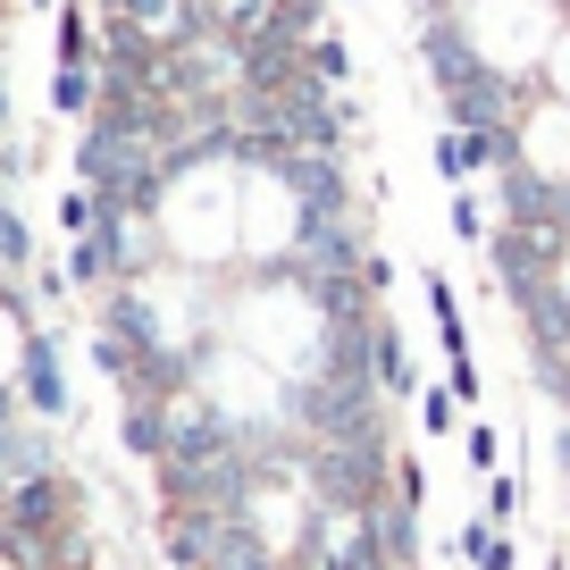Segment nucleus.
I'll return each instance as SVG.
<instances>
[{
    "instance_id": "20e7f679",
    "label": "nucleus",
    "mask_w": 570,
    "mask_h": 570,
    "mask_svg": "<svg viewBox=\"0 0 570 570\" xmlns=\"http://www.w3.org/2000/svg\"><path fill=\"white\" fill-rule=\"evenodd\" d=\"M428 311H436V344H445V361H462L470 353V327H462V303H453V277L445 268H428Z\"/></svg>"
},
{
    "instance_id": "423d86ee",
    "label": "nucleus",
    "mask_w": 570,
    "mask_h": 570,
    "mask_svg": "<svg viewBox=\"0 0 570 570\" xmlns=\"http://www.w3.org/2000/svg\"><path fill=\"white\" fill-rule=\"evenodd\" d=\"M92 101H101V68H59L51 76V109L59 118H92Z\"/></svg>"
},
{
    "instance_id": "0eeeda50",
    "label": "nucleus",
    "mask_w": 570,
    "mask_h": 570,
    "mask_svg": "<svg viewBox=\"0 0 570 570\" xmlns=\"http://www.w3.org/2000/svg\"><path fill=\"white\" fill-rule=\"evenodd\" d=\"M26 268H35V235H26L18 202L0 194V277H26Z\"/></svg>"
},
{
    "instance_id": "6e6552de",
    "label": "nucleus",
    "mask_w": 570,
    "mask_h": 570,
    "mask_svg": "<svg viewBox=\"0 0 570 570\" xmlns=\"http://www.w3.org/2000/svg\"><path fill=\"white\" fill-rule=\"evenodd\" d=\"M303 68H311V85H327V92H336L344 76H353V51H344L336 35H311V42H303Z\"/></svg>"
},
{
    "instance_id": "f8f14e48",
    "label": "nucleus",
    "mask_w": 570,
    "mask_h": 570,
    "mask_svg": "<svg viewBox=\"0 0 570 570\" xmlns=\"http://www.w3.org/2000/svg\"><path fill=\"white\" fill-rule=\"evenodd\" d=\"M453 235H462V244H487V210H479V194H470V185H462V194H453Z\"/></svg>"
},
{
    "instance_id": "f3484780",
    "label": "nucleus",
    "mask_w": 570,
    "mask_h": 570,
    "mask_svg": "<svg viewBox=\"0 0 570 570\" xmlns=\"http://www.w3.org/2000/svg\"><path fill=\"white\" fill-rule=\"evenodd\" d=\"M546 570H562V562H546Z\"/></svg>"
},
{
    "instance_id": "1a4fd4ad",
    "label": "nucleus",
    "mask_w": 570,
    "mask_h": 570,
    "mask_svg": "<svg viewBox=\"0 0 570 570\" xmlns=\"http://www.w3.org/2000/svg\"><path fill=\"white\" fill-rule=\"evenodd\" d=\"M59 68H101V51H92V18H85V9H59Z\"/></svg>"
},
{
    "instance_id": "7ed1b4c3",
    "label": "nucleus",
    "mask_w": 570,
    "mask_h": 570,
    "mask_svg": "<svg viewBox=\"0 0 570 570\" xmlns=\"http://www.w3.org/2000/svg\"><path fill=\"white\" fill-rule=\"evenodd\" d=\"M118 436H126V453H135V462L160 470V453H168V403H126Z\"/></svg>"
},
{
    "instance_id": "ddd939ff",
    "label": "nucleus",
    "mask_w": 570,
    "mask_h": 570,
    "mask_svg": "<svg viewBox=\"0 0 570 570\" xmlns=\"http://www.w3.org/2000/svg\"><path fill=\"white\" fill-rule=\"evenodd\" d=\"M487 520H495V529H512V520H520V479H503V470L487 479Z\"/></svg>"
},
{
    "instance_id": "f257e3e1",
    "label": "nucleus",
    "mask_w": 570,
    "mask_h": 570,
    "mask_svg": "<svg viewBox=\"0 0 570 570\" xmlns=\"http://www.w3.org/2000/svg\"><path fill=\"white\" fill-rule=\"evenodd\" d=\"M18 403L35 411L42 428L76 411V386H68V361H59V336H51V327H26V336H18Z\"/></svg>"
},
{
    "instance_id": "9b49d317",
    "label": "nucleus",
    "mask_w": 570,
    "mask_h": 570,
    "mask_svg": "<svg viewBox=\"0 0 570 570\" xmlns=\"http://www.w3.org/2000/svg\"><path fill=\"white\" fill-rule=\"evenodd\" d=\"M462 453H470V470H487V479H495V462H503V436L487 420H470L462 428Z\"/></svg>"
},
{
    "instance_id": "dca6fc26",
    "label": "nucleus",
    "mask_w": 570,
    "mask_h": 570,
    "mask_svg": "<svg viewBox=\"0 0 570 570\" xmlns=\"http://www.w3.org/2000/svg\"><path fill=\"white\" fill-rule=\"evenodd\" d=\"M26 9H59V0H26Z\"/></svg>"
},
{
    "instance_id": "2eb2a0df",
    "label": "nucleus",
    "mask_w": 570,
    "mask_h": 570,
    "mask_svg": "<svg viewBox=\"0 0 570 570\" xmlns=\"http://www.w3.org/2000/svg\"><path fill=\"white\" fill-rule=\"evenodd\" d=\"M394 487H403V503H411V512H420V503H428V470L411 462V453H403V462H394Z\"/></svg>"
},
{
    "instance_id": "4468645a",
    "label": "nucleus",
    "mask_w": 570,
    "mask_h": 570,
    "mask_svg": "<svg viewBox=\"0 0 570 570\" xmlns=\"http://www.w3.org/2000/svg\"><path fill=\"white\" fill-rule=\"evenodd\" d=\"M445 386H453V394H462V403H479V394H487V386H479V353H462V361H445Z\"/></svg>"
},
{
    "instance_id": "f03ea898",
    "label": "nucleus",
    "mask_w": 570,
    "mask_h": 570,
    "mask_svg": "<svg viewBox=\"0 0 570 570\" xmlns=\"http://www.w3.org/2000/svg\"><path fill=\"white\" fill-rule=\"evenodd\" d=\"M370 377H377V394H420V377H411V353H403V336H394V320H377L370 327Z\"/></svg>"
},
{
    "instance_id": "39448f33",
    "label": "nucleus",
    "mask_w": 570,
    "mask_h": 570,
    "mask_svg": "<svg viewBox=\"0 0 570 570\" xmlns=\"http://www.w3.org/2000/svg\"><path fill=\"white\" fill-rule=\"evenodd\" d=\"M453 553H462L470 570H512V537H503L495 520H462V537H453Z\"/></svg>"
},
{
    "instance_id": "9d476101",
    "label": "nucleus",
    "mask_w": 570,
    "mask_h": 570,
    "mask_svg": "<svg viewBox=\"0 0 570 570\" xmlns=\"http://www.w3.org/2000/svg\"><path fill=\"white\" fill-rule=\"evenodd\" d=\"M462 394H453V386H420V428H428V436H453V428H462Z\"/></svg>"
}]
</instances>
